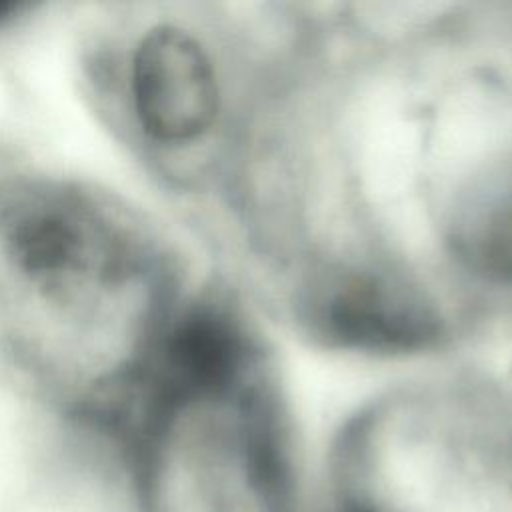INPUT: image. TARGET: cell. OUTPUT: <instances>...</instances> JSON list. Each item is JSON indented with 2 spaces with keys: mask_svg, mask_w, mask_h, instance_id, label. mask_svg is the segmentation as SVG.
I'll list each match as a JSON object with an SVG mask.
<instances>
[{
  "mask_svg": "<svg viewBox=\"0 0 512 512\" xmlns=\"http://www.w3.org/2000/svg\"><path fill=\"white\" fill-rule=\"evenodd\" d=\"M16 8H18V2H14V0H0V22L8 20L10 14H12Z\"/></svg>",
  "mask_w": 512,
  "mask_h": 512,
  "instance_id": "cell-6",
  "label": "cell"
},
{
  "mask_svg": "<svg viewBox=\"0 0 512 512\" xmlns=\"http://www.w3.org/2000/svg\"><path fill=\"white\" fill-rule=\"evenodd\" d=\"M248 364V344L234 314L216 302L188 308L160 344L138 416L170 422L198 400L230 392Z\"/></svg>",
  "mask_w": 512,
  "mask_h": 512,
  "instance_id": "cell-2",
  "label": "cell"
},
{
  "mask_svg": "<svg viewBox=\"0 0 512 512\" xmlns=\"http://www.w3.org/2000/svg\"><path fill=\"white\" fill-rule=\"evenodd\" d=\"M132 98L150 138L182 144L202 136L218 114V84L196 38L176 26L152 28L134 52Z\"/></svg>",
  "mask_w": 512,
  "mask_h": 512,
  "instance_id": "cell-3",
  "label": "cell"
},
{
  "mask_svg": "<svg viewBox=\"0 0 512 512\" xmlns=\"http://www.w3.org/2000/svg\"><path fill=\"white\" fill-rule=\"evenodd\" d=\"M6 252L30 282L58 294L116 268L112 240L96 222L58 204L20 214L6 230Z\"/></svg>",
  "mask_w": 512,
  "mask_h": 512,
  "instance_id": "cell-4",
  "label": "cell"
},
{
  "mask_svg": "<svg viewBox=\"0 0 512 512\" xmlns=\"http://www.w3.org/2000/svg\"><path fill=\"white\" fill-rule=\"evenodd\" d=\"M460 254L480 274L512 280V186L476 208L456 234Z\"/></svg>",
  "mask_w": 512,
  "mask_h": 512,
  "instance_id": "cell-5",
  "label": "cell"
},
{
  "mask_svg": "<svg viewBox=\"0 0 512 512\" xmlns=\"http://www.w3.org/2000/svg\"><path fill=\"white\" fill-rule=\"evenodd\" d=\"M312 326L328 342L366 352L430 348L442 332L428 298L384 272H344L312 298Z\"/></svg>",
  "mask_w": 512,
  "mask_h": 512,
  "instance_id": "cell-1",
  "label": "cell"
}]
</instances>
